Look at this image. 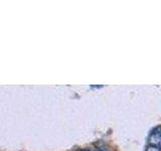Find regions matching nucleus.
<instances>
[{
	"label": "nucleus",
	"instance_id": "nucleus-2",
	"mask_svg": "<svg viewBox=\"0 0 161 151\" xmlns=\"http://www.w3.org/2000/svg\"><path fill=\"white\" fill-rule=\"evenodd\" d=\"M145 151H161L160 148H157V147H154V146H148L147 148L145 149Z\"/></svg>",
	"mask_w": 161,
	"mask_h": 151
},
{
	"label": "nucleus",
	"instance_id": "nucleus-4",
	"mask_svg": "<svg viewBox=\"0 0 161 151\" xmlns=\"http://www.w3.org/2000/svg\"><path fill=\"white\" fill-rule=\"evenodd\" d=\"M99 151H101V150H99Z\"/></svg>",
	"mask_w": 161,
	"mask_h": 151
},
{
	"label": "nucleus",
	"instance_id": "nucleus-3",
	"mask_svg": "<svg viewBox=\"0 0 161 151\" xmlns=\"http://www.w3.org/2000/svg\"><path fill=\"white\" fill-rule=\"evenodd\" d=\"M82 151H90V150H86V149H84V150H82Z\"/></svg>",
	"mask_w": 161,
	"mask_h": 151
},
{
	"label": "nucleus",
	"instance_id": "nucleus-1",
	"mask_svg": "<svg viewBox=\"0 0 161 151\" xmlns=\"http://www.w3.org/2000/svg\"><path fill=\"white\" fill-rule=\"evenodd\" d=\"M149 142L154 147L161 149V128L154 130L149 136Z\"/></svg>",
	"mask_w": 161,
	"mask_h": 151
}]
</instances>
